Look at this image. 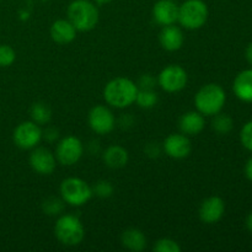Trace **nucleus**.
<instances>
[{
	"label": "nucleus",
	"instance_id": "obj_15",
	"mask_svg": "<svg viewBox=\"0 0 252 252\" xmlns=\"http://www.w3.org/2000/svg\"><path fill=\"white\" fill-rule=\"evenodd\" d=\"M159 41L162 48L166 49V51H179L184 46V32L179 26H175V24L169 25V26H162L159 34Z\"/></svg>",
	"mask_w": 252,
	"mask_h": 252
},
{
	"label": "nucleus",
	"instance_id": "obj_21",
	"mask_svg": "<svg viewBox=\"0 0 252 252\" xmlns=\"http://www.w3.org/2000/svg\"><path fill=\"white\" fill-rule=\"evenodd\" d=\"M158 101H159V96L155 93L154 89H138L135 102L140 108L149 110L157 105Z\"/></svg>",
	"mask_w": 252,
	"mask_h": 252
},
{
	"label": "nucleus",
	"instance_id": "obj_14",
	"mask_svg": "<svg viewBox=\"0 0 252 252\" xmlns=\"http://www.w3.org/2000/svg\"><path fill=\"white\" fill-rule=\"evenodd\" d=\"M225 212L224 201L218 196L208 197L199 207V219L206 224H214L220 220Z\"/></svg>",
	"mask_w": 252,
	"mask_h": 252
},
{
	"label": "nucleus",
	"instance_id": "obj_20",
	"mask_svg": "<svg viewBox=\"0 0 252 252\" xmlns=\"http://www.w3.org/2000/svg\"><path fill=\"white\" fill-rule=\"evenodd\" d=\"M121 241L126 249L134 252H140L147 248V238L142 230L135 228H129L123 231Z\"/></svg>",
	"mask_w": 252,
	"mask_h": 252
},
{
	"label": "nucleus",
	"instance_id": "obj_29",
	"mask_svg": "<svg viewBox=\"0 0 252 252\" xmlns=\"http://www.w3.org/2000/svg\"><path fill=\"white\" fill-rule=\"evenodd\" d=\"M155 80L152 75L147 74V75H143L139 80V85L138 89H154Z\"/></svg>",
	"mask_w": 252,
	"mask_h": 252
},
{
	"label": "nucleus",
	"instance_id": "obj_8",
	"mask_svg": "<svg viewBox=\"0 0 252 252\" xmlns=\"http://www.w3.org/2000/svg\"><path fill=\"white\" fill-rule=\"evenodd\" d=\"M12 138L15 144L21 149H33L43 138V132L39 125L34 123L33 121H26L15 128Z\"/></svg>",
	"mask_w": 252,
	"mask_h": 252
},
{
	"label": "nucleus",
	"instance_id": "obj_7",
	"mask_svg": "<svg viewBox=\"0 0 252 252\" xmlns=\"http://www.w3.org/2000/svg\"><path fill=\"white\" fill-rule=\"evenodd\" d=\"M189 75L187 71L177 64H170L160 71L158 83L160 88L166 93H179L186 88Z\"/></svg>",
	"mask_w": 252,
	"mask_h": 252
},
{
	"label": "nucleus",
	"instance_id": "obj_6",
	"mask_svg": "<svg viewBox=\"0 0 252 252\" xmlns=\"http://www.w3.org/2000/svg\"><path fill=\"white\" fill-rule=\"evenodd\" d=\"M62 198L65 203L80 207L88 203L93 197V189L79 177H68L61 184Z\"/></svg>",
	"mask_w": 252,
	"mask_h": 252
},
{
	"label": "nucleus",
	"instance_id": "obj_23",
	"mask_svg": "<svg viewBox=\"0 0 252 252\" xmlns=\"http://www.w3.org/2000/svg\"><path fill=\"white\" fill-rule=\"evenodd\" d=\"M213 121H212V128L216 130L218 134H228L234 127V122L231 120L230 116L225 115V113H217L213 116Z\"/></svg>",
	"mask_w": 252,
	"mask_h": 252
},
{
	"label": "nucleus",
	"instance_id": "obj_12",
	"mask_svg": "<svg viewBox=\"0 0 252 252\" xmlns=\"http://www.w3.org/2000/svg\"><path fill=\"white\" fill-rule=\"evenodd\" d=\"M179 6L175 0H158L153 6V19L160 26L174 25L179 19Z\"/></svg>",
	"mask_w": 252,
	"mask_h": 252
},
{
	"label": "nucleus",
	"instance_id": "obj_24",
	"mask_svg": "<svg viewBox=\"0 0 252 252\" xmlns=\"http://www.w3.org/2000/svg\"><path fill=\"white\" fill-rule=\"evenodd\" d=\"M63 199L49 197L43 202V212L48 216H57L63 211Z\"/></svg>",
	"mask_w": 252,
	"mask_h": 252
},
{
	"label": "nucleus",
	"instance_id": "obj_32",
	"mask_svg": "<svg viewBox=\"0 0 252 252\" xmlns=\"http://www.w3.org/2000/svg\"><path fill=\"white\" fill-rule=\"evenodd\" d=\"M245 56H246V59H248L249 63L252 65V42L248 46V48H246V52H245Z\"/></svg>",
	"mask_w": 252,
	"mask_h": 252
},
{
	"label": "nucleus",
	"instance_id": "obj_10",
	"mask_svg": "<svg viewBox=\"0 0 252 252\" xmlns=\"http://www.w3.org/2000/svg\"><path fill=\"white\" fill-rule=\"evenodd\" d=\"M89 126L97 134H108L115 129L116 120L110 108L103 105H97L89 112Z\"/></svg>",
	"mask_w": 252,
	"mask_h": 252
},
{
	"label": "nucleus",
	"instance_id": "obj_34",
	"mask_svg": "<svg viewBox=\"0 0 252 252\" xmlns=\"http://www.w3.org/2000/svg\"><path fill=\"white\" fill-rule=\"evenodd\" d=\"M95 1L97 2V4H107V2L112 1V0H95Z\"/></svg>",
	"mask_w": 252,
	"mask_h": 252
},
{
	"label": "nucleus",
	"instance_id": "obj_22",
	"mask_svg": "<svg viewBox=\"0 0 252 252\" xmlns=\"http://www.w3.org/2000/svg\"><path fill=\"white\" fill-rule=\"evenodd\" d=\"M31 117L32 121L37 125H47L52 117L51 108L43 102L33 103L31 107Z\"/></svg>",
	"mask_w": 252,
	"mask_h": 252
},
{
	"label": "nucleus",
	"instance_id": "obj_17",
	"mask_svg": "<svg viewBox=\"0 0 252 252\" xmlns=\"http://www.w3.org/2000/svg\"><path fill=\"white\" fill-rule=\"evenodd\" d=\"M51 37L58 44L71 43L76 37V29L69 20H57L51 26Z\"/></svg>",
	"mask_w": 252,
	"mask_h": 252
},
{
	"label": "nucleus",
	"instance_id": "obj_31",
	"mask_svg": "<svg viewBox=\"0 0 252 252\" xmlns=\"http://www.w3.org/2000/svg\"><path fill=\"white\" fill-rule=\"evenodd\" d=\"M245 174L246 177L252 182V158L249 159V161L246 162V166H245Z\"/></svg>",
	"mask_w": 252,
	"mask_h": 252
},
{
	"label": "nucleus",
	"instance_id": "obj_2",
	"mask_svg": "<svg viewBox=\"0 0 252 252\" xmlns=\"http://www.w3.org/2000/svg\"><path fill=\"white\" fill-rule=\"evenodd\" d=\"M98 19V9L90 0H74L68 6V20L76 31L85 32L95 29Z\"/></svg>",
	"mask_w": 252,
	"mask_h": 252
},
{
	"label": "nucleus",
	"instance_id": "obj_3",
	"mask_svg": "<svg viewBox=\"0 0 252 252\" xmlns=\"http://www.w3.org/2000/svg\"><path fill=\"white\" fill-rule=\"evenodd\" d=\"M225 101V91L218 84H207L194 96L197 111L203 116H214L221 112Z\"/></svg>",
	"mask_w": 252,
	"mask_h": 252
},
{
	"label": "nucleus",
	"instance_id": "obj_25",
	"mask_svg": "<svg viewBox=\"0 0 252 252\" xmlns=\"http://www.w3.org/2000/svg\"><path fill=\"white\" fill-rule=\"evenodd\" d=\"M16 59V53L12 47L7 44H0V68L10 66Z\"/></svg>",
	"mask_w": 252,
	"mask_h": 252
},
{
	"label": "nucleus",
	"instance_id": "obj_11",
	"mask_svg": "<svg viewBox=\"0 0 252 252\" xmlns=\"http://www.w3.org/2000/svg\"><path fill=\"white\" fill-rule=\"evenodd\" d=\"M30 165L32 170L39 175H51L57 167L56 154L47 148H34L30 155Z\"/></svg>",
	"mask_w": 252,
	"mask_h": 252
},
{
	"label": "nucleus",
	"instance_id": "obj_16",
	"mask_svg": "<svg viewBox=\"0 0 252 252\" xmlns=\"http://www.w3.org/2000/svg\"><path fill=\"white\" fill-rule=\"evenodd\" d=\"M179 127L181 133L186 135H197L206 127V120L198 111H189L184 113L179 121Z\"/></svg>",
	"mask_w": 252,
	"mask_h": 252
},
{
	"label": "nucleus",
	"instance_id": "obj_28",
	"mask_svg": "<svg viewBox=\"0 0 252 252\" xmlns=\"http://www.w3.org/2000/svg\"><path fill=\"white\" fill-rule=\"evenodd\" d=\"M240 139L244 147L252 152V121L246 123L240 133Z\"/></svg>",
	"mask_w": 252,
	"mask_h": 252
},
{
	"label": "nucleus",
	"instance_id": "obj_4",
	"mask_svg": "<svg viewBox=\"0 0 252 252\" xmlns=\"http://www.w3.org/2000/svg\"><path fill=\"white\" fill-rule=\"evenodd\" d=\"M208 15V6L203 0H186L179 6L177 21L187 30H198L206 25Z\"/></svg>",
	"mask_w": 252,
	"mask_h": 252
},
{
	"label": "nucleus",
	"instance_id": "obj_5",
	"mask_svg": "<svg viewBox=\"0 0 252 252\" xmlns=\"http://www.w3.org/2000/svg\"><path fill=\"white\" fill-rule=\"evenodd\" d=\"M54 234L63 245L76 246L85 238V229L78 217L65 214L57 220Z\"/></svg>",
	"mask_w": 252,
	"mask_h": 252
},
{
	"label": "nucleus",
	"instance_id": "obj_19",
	"mask_svg": "<svg viewBox=\"0 0 252 252\" xmlns=\"http://www.w3.org/2000/svg\"><path fill=\"white\" fill-rule=\"evenodd\" d=\"M129 155L128 152L121 145H111L103 153V161L106 166L111 169H121L128 164Z\"/></svg>",
	"mask_w": 252,
	"mask_h": 252
},
{
	"label": "nucleus",
	"instance_id": "obj_30",
	"mask_svg": "<svg viewBox=\"0 0 252 252\" xmlns=\"http://www.w3.org/2000/svg\"><path fill=\"white\" fill-rule=\"evenodd\" d=\"M44 138L48 140H54L56 138H58V132H57L56 129H53V128H49V129H47L46 132H44Z\"/></svg>",
	"mask_w": 252,
	"mask_h": 252
},
{
	"label": "nucleus",
	"instance_id": "obj_9",
	"mask_svg": "<svg viewBox=\"0 0 252 252\" xmlns=\"http://www.w3.org/2000/svg\"><path fill=\"white\" fill-rule=\"evenodd\" d=\"M84 153L83 143L74 135H68L58 143L56 149L57 161L64 166L75 165L81 159Z\"/></svg>",
	"mask_w": 252,
	"mask_h": 252
},
{
	"label": "nucleus",
	"instance_id": "obj_33",
	"mask_svg": "<svg viewBox=\"0 0 252 252\" xmlns=\"http://www.w3.org/2000/svg\"><path fill=\"white\" fill-rule=\"evenodd\" d=\"M246 226H248L249 230H250L252 233V213L249 214L248 219H246Z\"/></svg>",
	"mask_w": 252,
	"mask_h": 252
},
{
	"label": "nucleus",
	"instance_id": "obj_26",
	"mask_svg": "<svg viewBox=\"0 0 252 252\" xmlns=\"http://www.w3.org/2000/svg\"><path fill=\"white\" fill-rule=\"evenodd\" d=\"M154 251L157 252H180L181 251V246L176 243L175 240L169 238L160 239L157 241L154 245Z\"/></svg>",
	"mask_w": 252,
	"mask_h": 252
},
{
	"label": "nucleus",
	"instance_id": "obj_18",
	"mask_svg": "<svg viewBox=\"0 0 252 252\" xmlns=\"http://www.w3.org/2000/svg\"><path fill=\"white\" fill-rule=\"evenodd\" d=\"M236 97L244 102H252V69H246L236 75L233 84Z\"/></svg>",
	"mask_w": 252,
	"mask_h": 252
},
{
	"label": "nucleus",
	"instance_id": "obj_27",
	"mask_svg": "<svg viewBox=\"0 0 252 252\" xmlns=\"http://www.w3.org/2000/svg\"><path fill=\"white\" fill-rule=\"evenodd\" d=\"M91 189H93V193L101 197V198H107V197L112 196L113 193V186L108 181H98Z\"/></svg>",
	"mask_w": 252,
	"mask_h": 252
},
{
	"label": "nucleus",
	"instance_id": "obj_1",
	"mask_svg": "<svg viewBox=\"0 0 252 252\" xmlns=\"http://www.w3.org/2000/svg\"><path fill=\"white\" fill-rule=\"evenodd\" d=\"M138 85L128 78H116L106 84L103 97L106 102L116 108H126L135 102Z\"/></svg>",
	"mask_w": 252,
	"mask_h": 252
},
{
	"label": "nucleus",
	"instance_id": "obj_13",
	"mask_svg": "<svg viewBox=\"0 0 252 252\" xmlns=\"http://www.w3.org/2000/svg\"><path fill=\"white\" fill-rule=\"evenodd\" d=\"M164 152L172 159H185L192 152V145L189 137L184 133L170 134L164 142Z\"/></svg>",
	"mask_w": 252,
	"mask_h": 252
}]
</instances>
